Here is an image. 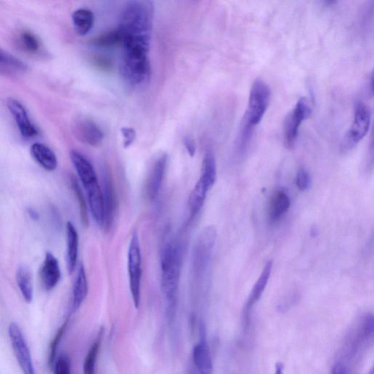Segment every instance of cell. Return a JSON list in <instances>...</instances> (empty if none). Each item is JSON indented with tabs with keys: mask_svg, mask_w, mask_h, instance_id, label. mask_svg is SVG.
Returning a JSON list of instances; mask_svg holds the SVG:
<instances>
[{
	"mask_svg": "<svg viewBox=\"0 0 374 374\" xmlns=\"http://www.w3.org/2000/svg\"><path fill=\"white\" fill-rule=\"evenodd\" d=\"M21 41L25 49L30 53L35 54L40 50L39 40L31 32H23L21 34Z\"/></svg>",
	"mask_w": 374,
	"mask_h": 374,
	"instance_id": "f546056e",
	"label": "cell"
},
{
	"mask_svg": "<svg viewBox=\"0 0 374 374\" xmlns=\"http://www.w3.org/2000/svg\"><path fill=\"white\" fill-rule=\"evenodd\" d=\"M40 277L42 285L46 290L53 289L61 278L60 263L50 252L46 253L41 268Z\"/></svg>",
	"mask_w": 374,
	"mask_h": 374,
	"instance_id": "9a60e30c",
	"label": "cell"
},
{
	"mask_svg": "<svg viewBox=\"0 0 374 374\" xmlns=\"http://www.w3.org/2000/svg\"><path fill=\"white\" fill-rule=\"evenodd\" d=\"M92 64L102 72H109L113 67L112 63L108 58L95 56L91 58Z\"/></svg>",
	"mask_w": 374,
	"mask_h": 374,
	"instance_id": "836d02e7",
	"label": "cell"
},
{
	"mask_svg": "<svg viewBox=\"0 0 374 374\" xmlns=\"http://www.w3.org/2000/svg\"><path fill=\"white\" fill-rule=\"evenodd\" d=\"M67 324H68V321H66L61 326L60 329H58V331H57L51 344L50 350V358H49V364L50 366H54L58 346V344H60L63 336H64V333H65V331L67 329Z\"/></svg>",
	"mask_w": 374,
	"mask_h": 374,
	"instance_id": "4dcf8cb0",
	"label": "cell"
},
{
	"mask_svg": "<svg viewBox=\"0 0 374 374\" xmlns=\"http://www.w3.org/2000/svg\"><path fill=\"white\" fill-rule=\"evenodd\" d=\"M7 107L19 127L21 135L25 138H32L38 135V130L30 119L23 105L15 99L8 100Z\"/></svg>",
	"mask_w": 374,
	"mask_h": 374,
	"instance_id": "30bf717a",
	"label": "cell"
},
{
	"mask_svg": "<svg viewBox=\"0 0 374 374\" xmlns=\"http://www.w3.org/2000/svg\"><path fill=\"white\" fill-rule=\"evenodd\" d=\"M8 335L19 365L23 374H36L26 338L17 323L11 322L10 324Z\"/></svg>",
	"mask_w": 374,
	"mask_h": 374,
	"instance_id": "52a82bcc",
	"label": "cell"
},
{
	"mask_svg": "<svg viewBox=\"0 0 374 374\" xmlns=\"http://www.w3.org/2000/svg\"><path fill=\"white\" fill-rule=\"evenodd\" d=\"M200 179L204 180L210 188L215 184L217 179V164L215 157L212 152H207L204 158Z\"/></svg>",
	"mask_w": 374,
	"mask_h": 374,
	"instance_id": "d4e9b609",
	"label": "cell"
},
{
	"mask_svg": "<svg viewBox=\"0 0 374 374\" xmlns=\"http://www.w3.org/2000/svg\"><path fill=\"white\" fill-rule=\"evenodd\" d=\"M210 187L201 179L196 183L188 200L190 220H192L203 208Z\"/></svg>",
	"mask_w": 374,
	"mask_h": 374,
	"instance_id": "ffe728a7",
	"label": "cell"
},
{
	"mask_svg": "<svg viewBox=\"0 0 374 374\" xmlns=\"http://www.w3.org/2000/svg\"><path fill=\"white\" fill-rule=\"evenodd\" d=\"M30 214L34 219H38V214L36 212H35L34 210L31 209L30 210Z\"/></svg>",
	"mask_w": 374,
	"mask_h": 374,
	"instance_id": "74e56055",
	"label": "cell"
},
{
	"mask_svg": "<svg viewBox=\"0 0 374 374\" xmlns=\"http://www.w3.org/2000/svg\"><path fill=\"white\" fill-rule=\"evenodd\" d=\"M91 43L100 48H110V47L121 45V36L118 29L104 33L94 38Z\"/></svg>",
	"mask_w": 374,
	"mask_h": 374,
	"instance_id": "4316f807",
	"label": "cell"
},
{
	"mask_svg": "<svg viewBox=\"0 0 374 374\" xmlns=\"http://www.w3.org/2000/svg\"><path fill=\"white\" fill-rule=\"evenodd\" d=\"M72 185L79 204L81 221L85 226H87L89 225V217L84 194L82 192L80 187L76 179H72Z\"/></svg>",
	"mask_w": 374,
	"mask_h": 374,
	"instance_id": "83f0119b",
	"label": "cell"
},
{
	"mask_svg": "<svg viewBox=\"0 0 374 374\" xmlns=\"http://www.w3.org/2000/svg\"><path fill=\"white\" fill-rule=\"evenodd\" d=\"M201 339L194 347L193 360L200 374H213L214 366L212 355L206 341V327L201 326Z\"/></svg>",
	"mask_w": 374,
	"mask_h": 374,
	"instance_id": "8fae6325",
	"label": "cell"
},
{
	"mask_svg": "<svg viewBox=\"0 0 374 374\" xmlns=\"http://www.w3.org/2000/svg\"><path fill=\"white\" fill-rule=\"evenodd\" d=\"M54 374H72L70 360L65 354H62L54 362Z\"/></svg>",
	"mask_w": 374,
	"mask_h": 374,
	"instance_id": "1f68e13d",
	"label": "cell"
},
{
	"mask_svg": "<svg viewBox=\"0 0 374 374\" xmlns=\"http://www.w3.org/2000/svg\"><path fill=\"white\" fill-rule=\"evenodd\" d=\"M30 153L35 162L47 171H54L57 167V158L54 151L42 144L32 146Z\"/></svg>",
	"mask_w": 374,
	"mask_h": 374,
	"instance_id": "d6986e66",
	"label": "cell"
},
{
	"mask_svg": "<svg viewBox=\"0 0 374 374\" xmlns=\"http://www.w3.org/2000/svg\"><path fill=\"white\" fill-rule=\"evenodd\" d=\"M312 113V107L307 98H301L295 107L286 116L283 126L284 144L286 148L292 149L296 144L300 127Z\"/></svg>",
	"mask_w": 374,
	"mask_h": 374,
	"instance_id": "5b68a950",
	"label": "cell"
},
{
	"mask_svg": "<svg viewBox=\"0 0 374 374\" xmlns=\"http://www.w3.org/2000/svg\"><path fill=\"white\" fill-rule=\"evenodd\" d=\"M161 289L166 302L168 317L177 312L179 280L182 267V247L177 241H168L161 252Z\"/></svg>",
	"mask_w": 374,
	"mask_h": 374,
	"instance_id": "7a4b0ae2",
	"label": "cell"
},
{
	"mask_svg": "<svg viewBox=\"0 0 374 374\" xmlns=\"http://www.w3.org/2000/svg\"><path fill=\"white\" fill-rule=\"evenodd\" d=\"M271 90L265 82L256 78L251 87L248 107L244 116L241 144H247L253 129L261 123L269 107Z\"/></svg>",
	"mask_w": 374,
	"mask_h": 374,
	"instance_id": "3957f363",
	"label": "cell"
},
{
	"mask_svg": "<svg viewBox=\"0 0 374 374\" xmlns=\"http://www.w3.org/2000/svg\"><path fill=\"white\" fill-rule=\"evenodd\" d=\"M102 332H100L97 340L90 347L84 362V374H96V366L100 347L101 345Z\"/></svg>",
	"mask_w": 374,
	"mask_h": 374,
	"instance_id": "484cf974",
	"label": "cell"
},
{
	"mask_svg": "<svg viewBox=\"0 0 374 374\" xmlns=\"http://www.w3.org/2000/svg\"><path fill=\"white\" fill-rule=\"evenodd\" d=\"M290 207L289 197L284 191L277 192L273 197L269 206V218L276 221L287 212Z\"/></svg>",
	"mask_w": 374,
	"mask_h": 374,
	"instance_id": "603a6c76",
	"label": "cell"
},
{
	"mask_svg": "<svg viewBox=\"0 0 374 374\" xmlns=\"http://www.w3.org/2000/svg\"><path fill=\"white\" fill-rule=\"evenodd\" d=\"M155 8L148 0L126 3L122 12L118 30L122 54L121 74L126 83L142 85L151 76L149 50Z\"/></svg>",
	"mask_w": 374,
	"mask_h": 374,
	"instance_id": "6da1fadb",
	"label": "cell"
},
{
	"mask_svg": "<svg viewBox=\"0 0 374 374\" xmlns=\"http://www.w3.org/2000/svg\"><path fill=\"white\" fill-rule=\"evenodd\" d=\"M122 133L124 138V147H130L135 142L136 138V132L132 127H122Z\"/></svg>",
	"mask_w": 374,
	"mask_h": 374,
	"instance_id": "e575fe53",
	"label": "cell"
},
{
	"mask_svg": "<svg viewBox=\"0 0 374 374\" xmlns=\"http://www.w3.org/2000/svg\"><path fill=\"white\" fill-rule=\"evenodd\" d=\"M184 144L191 157H194L196 151V146L194 140L190 136H186L184 138Z\"/></svg>",
	"mask_w": 374,
	"mask_h": 374,
	"instance_id": "d590c367",
	"label": "cell"
},
{
	"mask_svg": "<svg viewBox=\"0 0 374 374\" xmlns=\"http://www.w3.org/2000/svg\"><path fill=\"white\" fill-rule=\"evenodd\" d=\"M371 122V113L367 105L357 102L355 107L354 120L345 135L344 148H352L361 142L367 135Z\"/></svg>",
	"mask_w": 374,
	"mask_h": 374,
	"instance_id": "8992f818",
	"label": "cell"
},
{
	"mask_svg": "<svg viewBox=\"0 0 374 374\" xmlns=\"http://www.w3.org/2000/svg\"><path fill=\"white\" fill-rule=\"evenodd\" d=\"M167 162L168 156L162 155L157 159L152 167L146 186L147 195L150 201L156 200L160 194L165 177Z\"/></svg>",
	"mask_w": 374,
	"mask_h": 374,
	"instance_id": "4fadbf2b",
	"label": "cell"
},
{
	"mask_svg": "<svg viewBox=\"0 0 374 374\" xmlns=\"http://www.w3.org/2000/svg\"><path fill=\"white\" fill-rule=\"evenodd\" d=\"M127 267L131 296L135 307L138 309L140 298H142L143 270L142 250H140V241L136 232L133 234L130 247H129Z\"/></svg>",
	"mask_w": 374,
	"mask_h": 374,
	"instance_id": "277c9868",
	"label": "cell"
},
{
	"mask_svg": "<svg viewBox=\"0 0 374 374\" xmlns=\"http://www.w3.org/2000/svg\"><path fill=\"white\" fill-rule=\"evenodd\" d=\"M70 160L78 173L79 179L86 186L89 184L98 182L97 173L94 168L90 161L80 152L76 150L70 151Z\"/></svg>",
	"mask_w": 374,
	"mask_h": 374,
	"instance_id": "2e32d148",
	"label": "cell"
},
{
	"mask_svg": "<svg viewBox=\"0 0 374 374\" xmlns=\"http://www.w3.org/2000/svg\"><path fill=\"white\" fill-rule=\"evenodd\" d=\"M88 289L85 268L83 265H80L73 289V309L74 311L78 310L85 300L88 294Z\"/></svg>",
	"mask_w": 374,
	"mask_h": 374,
	"instance_id": "44dd1931",
	"label": "cell"
},
{
	"mask_svg": "<svg viewBox=\"0 0 374 374\" xmlns=\"http://www.w3.org/2000/svg\"><path fill=\"white\" fill-rule=\"evenodd\" d=\"M72 19L76 31L81 36L88 34L95 23V15L91 10L86 8L76 10Z\"/></svg>",
	"mask_w": 374,
	"mask_h": 374,
	"instance_id": "7402d4cb",
	"label": "cell"
},
{
	"mask_svg": "<svg viewBox=\"0 0 374 374\" xmlns=\"http://www.w3.org/2000/svg\"><path fill=\"white\" fill-rule=\"evenodd\" d=\"M285 366L283 362H277L276 365L274 374H285Z\"/></svg>",
	"mask_w": 374,
	"mask_h": 374,
	"instance_id": "8d00e7d4",
	"label": "cell"
},
{
	"mask_svg": "<svg viewBox=\"0 0 374 374\" xmlns=\"http://www.w3.org/2000/svg\"><path fill=\"white\" fill-rule=\"evenodd\" d=\"M79 237L76 228L72 222L67 225V267L69 274L74 272L78 256Z\"/></svg>",
	"mask_w": 374,
	"mask_h": 374,
	"instance_id": "ac0fdd59",
	"label": "cell"
},
{
	"mask_svg": "<svg viewBox=\"0 0 374 374\" xmlns=\"http://www.w3.org/2000/svg\"><path fill=\"white\" fill-rule=\"evenodd\" d=\"M296 185L300 191L307 190L310 185V177L309 173L303 168L298 170L296 175Z\"/></svg>",
	"mask_w": 374,
	"mask_h": 374,
	"instance_id": "d6a6232c",
	"label": "cell"
},
{
	"mask_svg": "<svg viewBox=\"0 0 374 374\" xmlns=\"http://www.w3.org/2000/svg\"><path fill=\"white\" fill-rule=\"evenodd\" d=\"M216 239L213 227L206 228L199 236L194 250L193 267L196 276H201L206 271Z\"/></svg>",
	"mask_w": 374,
	"mask_h": 374,
	"instance_id": "ba28073f",
	"label": "cell"
},
{
	"mask_svg": "<svg viewBox=\"0 0 374 374\" xmlns=\"http://www.w3.org/2000/svg\"><path fill=\"white\" fill-rule=\"evenodd\" d=\"M0 65L21 70V72H25L28 69V66L25 63H23L19 58L11 55L2 48H0Z\"/></svg>",
	"mask_w": 374,
	"mask_h": 374,
	"instance_id": "f1b7e54d",
	"label": "cell"
},
{
	"mask_svg": "<svg viewBox=\"0 0 374 374\" xmlns=\"http://www.w3.org/2000/svg\"><path fill=\"white\" fill-rule=\"evenodd\" d=\"M102 191L104 200V217L102 227L109 230L113 225L116 209V197L111 175L105 172L103 175Z\"/></svg>",
	"mask_w": 374,
	"mask_h": 374,
	"instance_id": "7c38bea8",
	"label": "cell"
},
{
	"mask_svg": "<svg viewBox=\"0 0 374 374\" xmlns=\"http://www.w3.org/2000/svg\"><path fill=\"white\" fill-rule=\"evenodd\" d=\"M272 267L273 263L272 261L267 262L258 280H256V283L251 292L247 305L245 307V318L248 317L250 310L255 305V303L261 299L268 283V280L270 278Z\"/></svg>",
	"mask_w": 374,
	"mask_h": 374,
	"instance_id": "e0dca14e",
	"label": "cell"
},
{
	"mask_svg": "<svg viewBox=\"0 0 374 374\" xmlns=\"http://www.w3.org/2000/svg\"><path fill=\"white\" fill-rule=\"evenodd\" d=\"M16 282L23 299L30 303L33 299V285L31 273L27 267L18 268Z\"/></svg>",
	"mask_w": 374,
	"mask_h": 374,
	"instance_id": "cb8c5ba5",
	"label": "cell"
},
{
	"mask_svg": "<svg viewBox=\"0 0 374 374\" xmlns=\"http://www.w3.org/2000/svg\"><path fill=\"white\" fill-rule=\"evenodd\" d=\"M72 130L80 142L90 146L97 147L103 142V133L95 122L84 117L74 120Z\"/></svg>",
	"mask_w": 374,
	"mask_h": 374,
	"instance_id": "9c48e42d",
	"label": "cell"
},
{
	"mask_svg": "<svg viewBox=\"0 0 374 374\" xmlns=\"http://www.w3.org/2000/svg\"><path fill=\"white\" fill-rule=\"evenodd\" d=\"M90 212L94 220L102 227L104 217V200L102 187L99 182L91 184L84 187Z\"/></svg>",
	"mask_w": 374,
	"mask_h": 374,
	"instance_id": "5bb4252c",
	"label": "cell"
}]
</instances>
